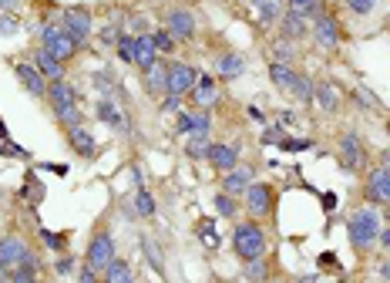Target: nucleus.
Returning a JSON list of instances; mask_svg holds the SVG:
<instances>
[{
    "label": "nucleus",
    "instance_id": "f257e3e1",
    "mask_svg": "<svg viewBox=\"0 0 390 283\" xmlns=\"http://www.w3.org/2000/svg\"><path fill=\"white\" fill-rule=\"evenodd\" d=\"M377 239H380V216H377V209L363 206L350 216V246L353 250H370Z\"/></svg>",
    "mask_w": 390,
    "mask_h": 283
},
{
    "label": "nucleus",
    "instance_id": "f03ea898",
    "mask_svg": "<svg viewBox=\"0 0 390 283\" xmlns=\"http://www.w3.org/2000/svg\"><path fill=\"white\" fill-rule=\"evenodd\" d=\"M232 250H236L239 260L263 256V253H266V233H263V226H259V222H239V226L232 229Z\"/></svg>",
    "mask_w": 390,
    "mask_h": 283
},
{
    "label": "nucleus",
    "instance_id": "7ed1b4c3",
    "mask_svg": "<svg viewBox=\"0 0 390 283\" xmlns=\"http://www.w3.org/2000/svg\"><path fill=\"white\" fill-rule=\"evenodd\" d=\"M41 47H44V51H51V54H54L58 61H71V58L77 54V47H81V44H77L75 37L64 31L61 24H47L44 31H41Z\"/></svg>",
    "mask_w": 390,
    "mask_h": 283
},
{
    "label": "nucleus",
    "instance_id": "20e7f679",
    "mask_svg": "<svg viewBox=\"0 0 390 283\" xmlns=\"http://www.w3.org/2000/svg\"><path fill=\"white\" fill-rule=\"evenodd\" d=\"M199 81V71L192 64H182V61H168V84H165V94H189Z\"/></svg>",
    "mask_w": 390,
    "mask_h": 283
},
{
    "label": "nucleus",
    "instance_id": "39448f33",
    "mask_svg": "<svg viewBox=\"0 0 390 283\" xmlns=\"http://www.w3.org/2000/svg\"><path fill=\"white\" fill-rule=\"evenodd\" d=\"M61 27L71 34L77 44H84V41L91 37V27H94V24H91V14L84 11V7H68V11L61 14Z\"/></svg>",
    "mask_w": 390,
    "mask_h": 283
},
{
    "label": "nucleus",
    "instance_id": "423d86ee",
    "mask_svg": "<svg viewBox=\"0 0 390 283\" xmlns=\"http://www.w3.org/2000/svg\"><path fill=\"white\" fill-rule=\"evenodd\" d=\"M14 75H17V81H20V88L27 94H34V98H47V84L51 81L34 68V61H20V64H14Z\"/></svg>",
    "mask_w": 390,
    "mask_h": 283
},
{
    "label": "nucleus",
    "instance_id": "0eeeda50",
    "mask_svg": "<svg viewBox=\"0 0 390 283\" xmlns=\"http://www.w3.org/2000/svg\"><path fill=\"white\" fill-rule=\"evenodd\" d=\"M111 260H115V239H111V233H98L88 246V267L105 273V267Z\"/></svg>",
    "mask_w": 390,
    "mask_h": 283
},
{
    "label": "nucleus",
    "instance_id": "6e6552de",
    "mask_svg": "<svg viewBox=\"0 0 390 283\" xmlns=\"http://www.w3.org/2000/svg\"><path fill=\"white\" fill-rule=\"evenodd\" d=\"M363 196H367V203L374 206H390V169H374V172L367 175V189H363Z\"/></svg>",
    "mask_w": 390,
    "mask_h": 283
},
{
    "label": "nucleus",
    "instance_id": "1a4fd4ad",
    "mask_svg": "<svg viewBox=\"0 0 390 283\" xmlns=\"http://www.w3.org/2000/svg\"><path fill=\"white\" fill-rule=\"evenodd\" d=\"M246 209L253 213L256 220L259 216H270L272 213V189L266 182H253V186L246 189Z\"/></svg>",
    "mask_w": 390,
    "mask_h": 283
},
{
    "label": "nucleus",
    "instance_id": "9d476101",
    "mask_svg": "<svg viewBox=\"0 0 390 283\" xmlns=\"http://www.w3.org/2000/svg\"><path fill=\"white\" fill-rule=\"evenodd\" d=\"M165 31L175 37V41H192L195 37V14L192 11H168L165 17Z\"/></svg>",
    "mask_w": 390,
    "mask_h": 283
},
{
    "label": "nucleus",
    "instance_id": "9b49d317",
    "mask_svg": "<svg viewBox=\"0 0 390 283\" xmlns=\"http://www.w3.org/2000/svg\"><path fill=\"white\" fill-rule=\"evenodd\" d=\"M27 253V243L20 236H0V267L4 270H17Z\"/></svg>",
    "mask_w": 390,
    "mask_h": 283
},
{
    "label": "nucleus",
    "instance_id": "f8f14e48",
    "mask_svg": "<svg viewBox=\"0 0 390 283\" xmlns=\"http://www.w3.org/2000/svg\"><path fill=\"white\" fill-rule=\"evenodd\" d=\"M313 41L323 51H333V47L340 44V27H336V20L330 14H316L313 20Z\"/></svg>",
    "mask_w": 390,
    "mask_h": 283
},
{
    "label": "nucleus",
    "instance_id": "ddd939ff",
    "mask_svg": "<svg viewBox=\"0 0 390 283\" xmlns=\"http://www.w3.org/2000/svg\"><path fill=\"white\" fill-rule=\"evenodd\" d=\"M192 101L199 111H209L215 101H219V88H215V78H209V75H199V81H195L192 92Z\"/></svg>",
    "mask_w": 390,
    "mask_h": 283
},
{
    "label": "nucleus",
    "instance_id": "4468645a",
    "mask_svg": "<svg viewBox=\"0 0 390 283\" xmlns=\"http://www.w3.org/2000/svg\"><path fill=\"white\" fill-rule=\"evenodd\" d=\"M249 186H253V169L236 165V169L222 172V192H229V196H246Z\"/></svg>",
    "mask_w": 390,
    "mask_h": 283
},
{
    "label": "nucleus",
    "instance_id": "2eb2a0df",
    "mask_svg": "<svg viewBox=\"0 0 390 283\" xmlns=\"http://www.w3.org/2000/svg\"><path fill=\"white\" fill-rule=\"evenodd\" d=\"M340 158H344L346 172H353V169H360L363 165V145L353 132H346L344 139H340Z\"/></svg>",
    "mask_w": 390,
    "mask_h": 283
},
{
    "label": "nucleus",
    "instance_id": "dca6fc26",
    "mask_svg": "<svg viewBox=\"0 0 390 283\" xmlns=\"http://www.w3.org/2000/svg\"><path fill=\"white\" fill-rule=\"evenodd\" d=\"M34 68H37L47 81H64V61H58V58H54L51 51H44V47L34 51Z\"/></svg>",
    "mask_w": 390,
    "mask_h": 283
},
{
    "label": "nucleus",
    "instance_id": "f3484780",
    "mask_svg": "<svg viewBox=\"0 0 390 283\" xmlns=\"http://www.w3.org/2000/svg\"><path fill=\"white\" fill-rule=\"evenodd\" d=\"M242 71H246V58H242V54H236V51H225V54H219V58H215V75H219L222 81L239 78Z\"/></svg>",
    "mask_w": 390,
    "mask_h": 283
},
{
    "label": "nucleus",
    "instance_id": "a211bd4d",
    "mask_svg": "<svg viewBox=\"0 0 390 283\" xmlns=\"http://www.w3.org/2000/svg\"><path fill=\"white\" fill-rule=\"evenodd\" d=\"M219 169V172H229L239 165V149L236 145H209V156H206Z\"/></svg>",
    "mask_w": 390,
    "mask_h": 283
},
{
    "label": "nucleus",
    "instance_id": "6ab92c4d",
    "mask_svg": "<svg viewBox=\"0 0 390 283\" xmlns=\"http://www.w3.org/2000/svg\"><path fill=\"white\" fill-rule=\"evenodd\" d=\"M47 101H51V108H68V105H77V94L68 81H51L47 84Z\"/></svg>",
    "mask_w": 390,
    "mask_h": 283
},
{
    "label": "nucleus",
    "instance_id": "aec40b11",
    "mask_svg": "<svg viewBox=\"0 0 390 283\" xmlns=\"http://www.w3.org/2000/svg\"><path fill=\"white\" fill-rule=\"evenodd\" d=\"M155 61H158V47L151 41V34H138L135 37V64L141 71H149Z\"/></svg>",
    "mask_w": 390,
    "mask_h": 283
},
{
    "label": "nucleus",
    "instance_id": "412c9836",
    "mask_svg": "<svg viewBox=\"0 0 390 283\" xmlns=\"http://www.w3.org/2000/svg\"><path fill=\"white\" fill-rule=\"evenodd\" d=\"M68 142H71V149H75L81 158L94 156V135H91L84 125H71V128H68Z\"/></svg>",
    "mask_w": 390,
    "mask_h": 283
},
{
    "label": "nucleus",
    "instance_id": "4be33fe9",
    "mask_svg": "<svg viewBox=\"0 0 390 283\" xmlns=\"http://www.w3.org/2000/svg\"><path fill=\"white\" fill-rule=\"evenodd\" d=\"M279 27H283L286 41H303L306 34H310V24H306V17L303 14H293V11H286L279 17Z\"/></svg>",
    "mask_w": 390,
    "mask_h": 283
},
{
    "label": "nucleus",
    "instance_id": "5701e85b",
    "mask_svg": "<svg viewBox=\"0 0 390 283\" xmlns=\"http://www.w3.org/2000/svg\"><path fill=\"white\" fill-rule=\"evenodd\" d=\"M313 101L323 111H336L340 108V88L330 81H320V84H313Z\"/></svg>",
    "mask_w": 390,
    "mask_h": 283
},
{
    "label": "nucleus",
    "instance_id": "b1692460",
    "mask_svg": "<svg viewBox=\"0 0 390 283\" xmlns=\"http://www.w3.org/2000/svg\"><path fill=\"white\" fill-rule=\"evenodd\" d=\"M165 84H168V61H155L145 71V88L151 94H165Z\"/></svg>",
    "mask_w": 390,
    "mask_h": 283
},
{
    "label": "nucleus",
    "instance_id": "393cba45",
    "mask_svg": "<svg viewBox=\"0 0 390 283\" xmlns=\"http://www.w3.org/2000/svg\"><path fill=\"white\" fill-rule=\"evenodd\" d=\"M270 81L276 84V88H283V92L293 94V84H296V71H293L289 64L272 61V64H270Z\"/></svg>",
    "mask_w": 390,
    "mask_h": 283
},
{
    "label": "nucleus",
    "instance_id": "a878e982",
    "mask_svg": "<svg viewBox=\"0 0 390 283\" xmlns=\"http://www.w3.org/2000/svg\"><path fill=\"white\" fill-rule=\"evenodd\" d=\"M101 277H105V283H135V277H132V267H128L125 260H118V256L108 263Z\"/></svg>",
    "mask_w": 390,
    "mask_h": 283
},
{
    "label": "nucleus",
    "instance_id": "bb28decb",
    "mask_svg": "<svg viewBox=\"0 0 390 283\" xmlns=\"http://www.w3.org/2000/svg\"><path fill=\"white\" fill-rule=\"evenodd\" d=\"M98 118H101L105 125H111V128H118V132H125V118H121L118 105H111L108 98H101V101H98Z\"/></svg>",
    "mask_w": 390,
    "mask_h": 283
},
{
    "label": "nucleus",
    "instance_id": "cd10ccee",
    "mask_svg": "<svg viewBox=\"0 0 390 283\" xmlns=\"http://www.w3.org/2000/svg\"><path fill=\"white\" fill-rule=\"evenodd\" d=\"M242 277L249 283H263L270 277V263L263 260V256H256V260H246V267H242Z\"/></svg>",
    "mask_w": 390,
    "mask_h": 283
},
{
    "label": "nucleus",
    "instance_id": "c85d7f7f",
    "mask_svg": "<svg viewBox=\"0 0 390 283\" xmlns=\"http://www.w3.org/2000/svg\"><path fill=\"white\" fill-rule=\"evenodd\" d=\"M253 7L259 11L263 24H276V20L283 17V4H279V0H253Z\"/></svg>",
    "mask_w": 390,
    "mask_h": 283
},
{
    "label": "nucleus",
    "instance_id": "c756f323",
    "mask_svg": "<svg viewBox=\"0 0 390 283\" xmlns=\"http://www.w3.org/2000/svg\"><path fill=\"white\" fill-rule=\"evenodd\" d=\"M209 135H192V139H189V145H185V156L189 158H206L209 156Z\"/></svg>",
    "mask_w": 390,
    "mask_h": 283
},
{
    "label": "nucleus",
    "instance_id": "7c9ffc66",
    "mask_svg": "<svg viewBox=\"0 0 390 283\" xmlns=\"http://www.w3.org/2000/svg\"><path fill=\"white\" fill-rule=\"evenodd\" d=\"M135 213L138 216H145V220L155 216V199H151L149 189H141V186H138V192H135Z\"/></svg>",
    "mask_w": 390,
    "mask_h": 283
},
{
    "label": "nucleus",
    "instance_id": "2f4dec72",
    "mask_svg": "<svg viewBox=\"0 0 390 283\" xmlns=\"http://www.w3.org/2000/svg\"><path fill=\"white\" fill-rule=\"evenodd\" d=\"M141 250H145V256H149V263H151V270H155V273H165V263H162V250L151 243L149 236H141Z\"/></svg>",
    "mask_w": 390,
    "mask_h": 283
},
{
    "label": "nucleus",
    "instance_id": "473e14b6",
    "mask_svg": "<svg viewBox=\"0 0 390 283\" xmlns=\"http://www.w3.org/2000/svg\"><path fill=\"white\" fill-rule=\"evenodd\" d=\"M215 213L225 216V220H232L236 213H239V206H236V196H229V192H219L215 196Z\"/></svg>",
    "mask_w": 390,
    "mask_h": 283
},
{
    "label": "nucleus",
    "instance_id": "72a5a7b5",
    "mask_svg": "<svg viewBox=\"0 0 390 283\" xmlns=\"http://www.w3.org/2000/svg\"><path fill=\"white\" fill-rule=\"evenodd\" d=\"M286 11L303 14V17H316L320 14V0H286Z\"/></svg>",
    "mask_w": 390,
    "mask_h": 283
},
{
    "label": "nucleus",
    "instance_id": "f704fd0d",
    "mask_svg": "<svg viewBox=\"0 0 390 283\" xmlns=\"http://www.w3.org/2000/svg\"><path fill=\"white\" fill-rule=\"evenodd\" d=\"M115 47H118V58H121V61L135 64V34H121Z\"/></svg>",
    "mask_w": 390,
    "mask_h": 283
},
{
    "label": "nucleus",
    "instance_id": "c9c22d12",
    "mask_svg": "<svg viewBox=\"0 0 390 283\" xmlns=\"http://www.w3.org/2000/svg\"><path fill=\"white\" fill-rule=\"evenodd\" d=\"M293 94L300 98L303 105H310V101H313V81L306 78V75H296V84H293Z\"/></svg>",
    "mask_w": 390,
    "mask_h": 283
},
{
    "label": "nucleus",
    "instance_id": "e433bc0d",
    "mask_svg": "<svg viewBox=\"0 0 390 283\" xmlns=\"http://www.w3.org/2000/svg\"><path fill=\"white\" fill-rule=\"evenodd\" d=\"M54 115H58L61 125H81V108L77 105H68V108H54Z\"/></svg>",
    "mask_w": 390,
    "mask_h": 283
},
{
    "label": "nucleus",
    "instance_id": "4c0bfd02",
    "mask_svg": "<svg viewBox=\"0 0 390 283\" xmlns=\"http://www.w3.org/2000/svg\"><path fill=\"white\" fill-rule=\"evenodd\" d=\"M212 118L209 111H192V135H209Z\"/></svg>",
    "mask_w": 390,
    "mask_h": 283
},
{
    "label": "nucleus",
    "instance_id": "58836bf2",
    "mask_svg": "<svg viewBox=\"0 0 390 283\" xmlns=\"http://www.w3.org/2000/svg\"><path fill=\"white\" fill-rule=\"evenodd\" d=\"M151 41H155V47H158V54H172L175 51V37L168 31H155L151 34Z\"/></svg>",
    "mask_w": 390,
    "mask_h": 283
},
{
    "label": "nucleus",
    "instance_id": "ea45409f",
    "mask_svg": "<svg viewBox=\"0 0 390 283\" xmlns=\"http://www.w3.org/2000/svg\"><path fill=\"white\" fill-rule=\"evenodd\" d=\"M272 58H276V61H279V64H289V61H293V58H296V51L289 47V41H279V44L272 47Z\"/></svg>",
    "mask_w": 390,
    "mask_h": 283
},
{
    "label": "nucleus",
    "instance_id": "a19ab883",
    "mask_svg": "<svg viewBox=\"0 0 390 283\" xmlns=\"http://www.w3.org/2000/svg\"><path fill=\"white\" fill-rule=\"evenodd\" d=\"M41 236H44V243H47V246H51V250H64V243H68L64 236L51 233V229H41Z\"/></svg>",
    "mask_w": 390,
    "mask_h": 283
},
{
    "label": "nucleus",
    "instance_id": "79ce46f5",
    "mask_svg": "<svg viewBox=\"0 0 390 283\" xmlns=\"http://www.w3.org/2000/svg\"><path fill=\"white\" fill-rule=\"evenodd\" d=\"M346 7H350L353 14H370V11H374V0H346Z\"/></svg>",
    "mask_w": 390,
    "mask_h": 283
},
{
    "label": "nucleus",
    "instance_id": "37998d69",
    "mask_svg": "<svg viewBox=\"0 0 390 283\" xmlns=\"http://www.w3.org/2000/svg\"><path fill=\"white\" fill-rule=\"evenodd\" d=\"M11 280L14 283H37V273H30V270H11Z\"/></svg>",
    "mask_w": 390,
    "mask_h": 283
},
{
    "label": "nucleus",
    "instance_id": "c03bdc74",
    "mask_svg": "<svg viewBox=\"0 0 390 283\" xmlns=\"http://www.w3.org/2000/svg\"><path fill=\"white\" fill-rule=\"evenodd\" d=\"M24 192H27L34 203H37V199L44 196V189H41V182H37V179H27V189H24Z\"/></svg>",
    "mask_w": 390,
    "mask_h": 283
},
{
    "label": "nucleus",
    "instance_id": "a18cd8bd",
    "mask_svg": "<svg viewBox=\"0 0 390 283\" xmlns=\"http://www.w3.org/2000/svg\"><path fill=\"white\" fill-rule=\"evenodd\" d=\"M14 31H17V20H14V17L0 14V34H7V37H11Z\"/></svg>",
    "mask_w": 390,
    "mask_h": 283
},
{
    "label": "nucleus",
    "instance_id": "49530a36",
    "mask_svg": "<svg viewBox=\"0 0 390 283\" xmlns=\"http://www.w3.org/2000/svg\"><path fill=\"white\" fill-rule=\"evenodd\" d=\"M0 152H4V156H17V158H24V156H27V152H24V149H17V145H14L11 139H7L4 145H0Z\"/></svg>",
    "mask_w": 390,
    "mask_h": 283
},
{
    "label": "nucleus",
    "instance_id": "de8ad7c7",
    "mask_svg": "<svg viewBox=\"0 0 390 283\" xmlns=\"http://www.w3.org/2000/svg\"><path fill=\"white\" fill-rule=\"evenodd\" d=\"M283 149H286V152H300V149H310V142H306V139H303V142L286 139V142H283Z\"/></svg>",
    "mask_w": 390,
    "mask_h": 283
},
{
    "label": "nucleus",
    "instance_id": "09e8293b",
    "mask_svg": "<svg viewBox=\"0 0 390 283\" xmlns=\"http://www.w3.org/2000/svg\"><path fill=\"white\" fill-rule=\"evenodd\" d=\"M182 135H192V115H179V125H175Z\"/></svg>",
    "mask_w": 390,
    "mask_h": 283
},
{
    "label": "nucleus",
    "instance_id": "8fccbe9b",
    "mask_svg": "<svg viewBox=\"0 0 390 283\" xmlns=\"http://www.w3.org/2000/svg\"><path fill=\"white\" fill-rule=\"evenodd\" d=\"M71 267H75V263H71V256H61L58 263H54V270H58L61 277H64V273H71Z\"/></svg>",
    "mask_w": 390,
    "mask_h": 283
},
{
    "label": "nucleus",
    "instance_id": "3c124183",
    "mask_svg": "<svg viewBox=\"0 0 390 283\" xmlns=\"http://www.w3.org/2000/svg\"><path fill=\"white\" fill-rule=\"evenodd\" d=\"M179 108V94H165V101H162V111H175Z\"/></svg>",
    "mask_w": 390,
    "mask_h": 283
},
{
    "label": "nucleus",
    "instance_id": "603ef678",
    "mask_svg": "<svg viewBox=\"0 0 390 283\" xmlns=\"http://www.w3.org/2000/svg\"><path fill=\"white\" fill-rule=\"evenodd\" d=\"M202 236H206V246H215V236H212V222H202Z\"/></svg>",
    "mask_w": 390,
    "mask_h": 283
},
{
    "label": "nucleus",
    "instance_id": "864d4df0",
    "mask_svg": "<svg viewBox=\"0 0 390 283\" xmlns=\"http://www.w3.org/2000/svg\"><path fill=\"white\" fill-rule=\"evenodd\" d=\"M81 283H98V270L84 267V270H81Z\"/></svg>",
    "mask_w": 390,
    "mask_h": 283
},
{
    "label": "nucleus",
    "instance_id": "5fc2aeb1",
    "mask_svg": "<svg viewBox=\"0 0 390 283\" xmlns=\"http://www.w3.org/2000/svg\"><path fill=\"white\" fill-rule=\"evenodd\" d=\"M283 139V128H266V135H263V142H279Z\"/></svg>",
    "mask_w": 390,
    "mask_h": 283
},
{
    "label": "nucleus",
    "instance_id": "6e6d98bb",
    "mask_svg": "<svg viewBox=\"0 0 390 283\" xmlns=\"http://www.w3.org/2000/svg\"><path fill=\"white\" fill-rule=\"evenodd\" d=\"M377 243H384V250H390V226H380V239Z\"/></svg>",
    "mask_w": 390,
    "mask_h": 283
},
{
    "label": "nucleus",
    "instance_id": "4d7b16f0",
    "mask_svg": "<svg viewBox=\"0 0 390 283\" xmlns=\"http://www.w3.org/2000/svg\"><path fill=\"white\" fill-rule=\"evenodd\" d=\"M0 11H17V0H0Z\"/></svg>",
    "mask_w": 390,
    "mask_h": 283
},
{
    "label": "nucleus",
    "instance_id": "13d9d810",
    "mask_svg": "<svg viewBox=\"0 0 390 283\" xmlns=\"http://www.w3.org/2000/svg\"><path fill=\"white\" fill-rule=\"evenodd\" d=\"M0 139H4V142L11 139V132H7V125H4V122H0Z\"/></svg>",
    "mask_w": 390,
    "mask_h": 283
},
{
    "label": "nucleus",
    "instance_id": "bf43d9fd",
    "mask_svg": "<svg viewBox=\"0 0 390 283\" xmlns=\"http://www.w3.org/2000/svg\"><path fill=\"white\" fill-rule=\"evenodd\" d=\"M380 273H384V280H390V267H384Z\"/></svg>",
    "mask_w": 390,
    "mask_h": 283
},
{
    "label": "nucleus",
    "instance_id": "052dcab7",
    "mask_svg": "<svg viewBox=\"0 0 390 283\" xmlns=\"http://www.w3.org/2000/svg\"><path fill=\"white\" fill-rule=\"evenodd\" d=\"M387 226H390V206H387Z\"/></svg>",
    "mask_w": 390,
    "mask_h": 283
},
{
    "label": "nucleus",
    "instance_id": "680f3d73",
    "mask_svg": "<svg viewBox=\"0 0 390 283\" xmlns=\"http://www.w3.org/2000/svg\"><path fill=\"white\" fill-rule=\"evenodd\" d=\"M387 132H390V122H387Z\"/></svg>",
    "mask_w": 390,
    "mask_h": 283
},
{
    "label": "nucleus",
    "instance_id": "e2e57ef3",
    "mask_svg": "<svg viewBox=\"0 0 390 283\" xmlns=\"http://www.w3.org/2000/svg\"><path fill=\"white\" fill-rule=\"evenodd\" d=\"M246 283H249V280H246Z\"/></svg>",
    "mask_w": 390,
    "mask_h": 283
}]
</instances>
